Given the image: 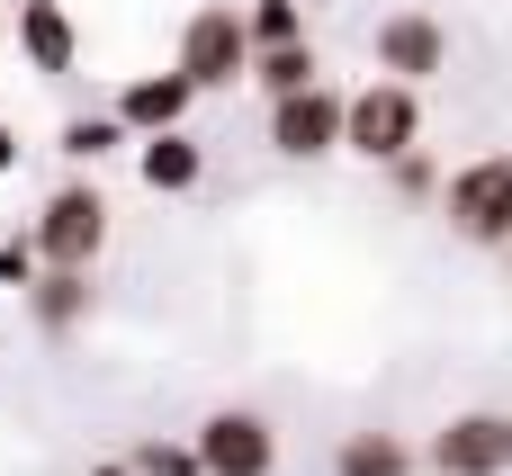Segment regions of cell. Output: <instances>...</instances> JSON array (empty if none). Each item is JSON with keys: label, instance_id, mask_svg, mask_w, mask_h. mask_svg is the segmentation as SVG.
I'll list each match as a JSON object with an SVG mask.
<instances>
[{"label": "cell", "instance_id": "obj_1", "mask_svg": "<svg viewBox=\"0 0 512 476\" xmlns=\"http://www.w3.org/2000/svg\"><path fill=\"white\" fill-rule=\"evenodd\" d=\"M423 144V90L414 81H369V90H351L342 99V153H360V162H396V153H414Z\"/></svg>", "mask_w": 512, "mask_h": 476}, {"label": "cell", "instance_id": "obj_2", "mask_svg": "<svg viewBox=\"0 0 512 476\" xmlns=\"http://www.w3.org/2000/svg\"><path fill=\"white\" fill-rule=\"evenodd\" d=\"M441 216H450V234L477 243V252L512 243V153H477V162H459V171L441 180Z\"/></svg>", "mask_w": 512, "mask_h": 476}, {"label": "cell", "instance_id": "obj_3", "mask_svg": "<svg viewBox=\"0 0 512 476\" xmlns=\"http://www.w3.org/2000/svg\"><path fill=\"white\" fill-rule=\"evenodd\" d=\"M27 243H36V261H45V270H90V261L108 252V198H99L90 180H63V189L36 207Z\"/></svg>", "mask_w": 512, "mask_h": 476}, {"label": "cell", "instance_id": "obj_4", "mask_svg": "<svg viewBox=\"0 0 512 476\" xmlns=\"http://www.w3.org/2000/svg\"><path fill=\"white\" fill-rule=\"evenodd\" d=\"M198 90H234L243 72H252V27H243V9L234 0H207V9H189V27H180V54H171Z\"/></svg>", "mask_w": 512, "mask_h": 476}, {"label": "cell", "instance_id": "obj_5", "mask_svg": "<svg viewBox=\"0 0 512 476\" xmlns=\"http://www.w3.org/2000/svg\"><path fill=\"white\" fill-rule=\"evenodd\" d=\"M369 63L387 72V81H441L450 72V27L432 18V9H387L378 27H369Z\"/></svg>", "mask_w": 512, "mask_h": 476}, {"label": "cell", "instance_id": "obj_6", "mask_svg": "<svg viewBox=\"0 0 512 476\" xmlns=\"http://www.w3.org/2000/svg\"><path fill=\"white\" fill-rule=\"evenodd\" d=\"M342 99H351V90H333V81H306V90L270 99V153H279V162H324V153H342Z\"/></svg>", "mask_w": 512, "mask_h": 476}, {"label": "cell", "instance_id": "obj_7", "mask_svg": "<svg viewBox=\"0 0 512 476\" xmlns=\"http://www.w3.org/2000/svg\"><path fill=\"white\" fill-rule=\"evenodd\" d=\"M189 441H198V468L207 476H270L279 468V432H270V414H252V405L207 414Z\"/></svg>", "mask_w": 512, "mask_h": 476}, {"label": "cell", "instance_id": "obj_8", "mask_svg": "<svg viewBox=\"0 0 512 476\" xmlns=\"http://www.w3.org/2000/svg\"><path fill=\"white\" fill-rule=\"evenodd\" d=\"M512 468V414H450L432 432V476H504Z\"/></svg>", "mask_w": 512, "mask_h": 476}, {"label": "cell", "instance_id": "obj_9", "mask_svg": "<svg viewBox=\"0 0 512 476\" xmlns=\"http://www.w3.org/2000/svg\"><path fill=\"white\" fill-rule=\"evenodd\" d=\"M189 108H198V81L171 63V72H135L126 90H117V126L126 135H162V126H189Z\"/></svg>", "mask_w": 512, "mask_h": 476}, {"label": "cell", "instance_id": "obj_10", "mask_svg": "<svg viewBox=\"0 0 512 476\" xmlns=\"http://www.w3.org/2000/svg\"><path fill=\"white\" fill-rule=\"evenodd\" d=\"M135 171H144V189H153V198H189V189L207 180V144H198L189 126L135 135Z\"/></svg>", "mask_w": 512, "mask_h": 476}, {"label": "cell", "instance_id": "obj_11", "mask_svg": "<svg viewBox=\"0 0 512 476\" xmlns=\"http://www.w3.org/2000/svg\"><path fill=\"white\" fill-rule=\"evenodd\" d=\"M18 54H27V72H45V81H63V72L81 63V36H72L63 0H18Z\"/></svg>", "mask_w": 512, "mask_h": 476}, {"label": "cell", "instance_id": "obj_12", "mask_svg": "<svg viewBox=\"0 0 512 476\" xmlns=\"http://www.w3.org/2000/svg\"><path fill=\"white\" fill-rule=\"evenodd\" d=\"M27 315H36V333H81V324H90V270H45V261H36Z\"/></svg>", "mask_w": 512, "mask_h": 476}, {"label": "cell", "instance_id": "obj_13", "mask_svg": "<svg viewBox=\"0 0 512 476\" xmlns=\"http://www.w3.org/2000/svg\"><path fill=\"white\" fill-rule=\"evenodd\" d=\"M243 81H261V99H288V90L324 81V63H315L306 36H288V45H252V72H243Z\"/></svg>", "mask_w": 512, "mask_h": 476}, {"label": "cell", "instance_id": "obj_14", "mask_svg": "<svg viewBox=\"0 0 512 476\" xmlns=\"http://www.w3.org/2000/svg\"><path fill=\"white\" fill-rule=\"evenodd\" d=\"M333 476H414V441L405 432H342Z\"/></svg>", "mask_w": 512, "mask_h": 476}, {"label": "cell", "instance_id": "obj_15", "mask_svg": "<svg viewBox=\"0 0 512 476\" xmlns=\"http://www.w3.org/2000/svg\"><path fill=\"white\" fill-rule=\"evenodd\" d=\"M117 144H126L117 108H108V117H63V135H54V153H63V162H99V153H117Z\"/></svg>", "mask_w": 512, "mask_h": 476}, {"label": "cell", "instance_id": "obj_16", "mask_svg": "<svg viewBox=\"0 0 512 476\" xmlns=\"http://www.w3.org/2000/svg\"><path fill=\"white\" fill-rule=\"evenodd\" d=\"M126 468H135V476H207V468H198V441H135Z\"/></svg>", "mask_w": 512, "mask_h": 476}, {"label": "cell", "instance_id": "obj_17", "mask_svg": "<svg viewBox=\"0 0 512 476\" xmlns=\"http://www.w3.org/2000/svg\"><path fill=\"white\" fill-rule=\"evenodd\" d=\"M243 27H252V45H288V36H306V9L297 0H252Z\"/></svg>", "mask_w": 512, "mask_h": 476}, {"label": "cell", "instance_id": "obj_18", "mask_svg": "<svg viewBox=\"0 0 512 476\" xmlns=\"http://www.w3.org/2000/svg\"><path fill=\"white\" fill-rule=\"evenodd\" d=\"M387 171H396V189H405V198H423V189H432V162H423V144H414V153H396Z\"/></svg>", "mask_w": 512, "mask_h": 476}, {"label": "cell", "instance_id": "obj_19", "mask_svg": "<svg viewBox=\"0 0 512 476\" xmlns=\"http://www.w3.org/2000/svg\"><path fill=\"white\" fill-rule=\"evenodd\" d=\"M18 171V126H0V180Z\"/></svg>", "mask_w": 512, "mask_h": 476}, {"label": "cell", "instance_id": "obj_20", "mask_svg": "<svg viewBox=\"0 0 512 476\" xmlns=\"http://www.w3.org/2000/svg\"><path fill=\"white\" fill-rule=\"evenodd\" d=\"M90 476H135V468H126V459H99V468H90Z\"/></svg>", "mask_w": 512, "mask_h": 476}]
</instances>
